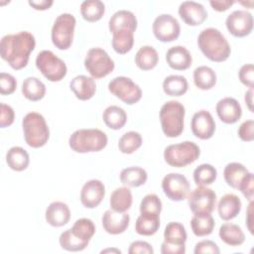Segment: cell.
<instances>
[{"label": "cell", "mask_w": 254, "mask_h": 254, "mask_svg": "<svg viewBox=\"0 0 254 254\" xmlns=\"http://www.w3.org/2000/svg\"><path fill=\"white\" fill-rule=\"evenodd\" d=\"M35 47L34 35L28 31H21L17 34H8L1 39L0 55L13 69L19 70L28 64Z\"/></svg>", "instance_id": "obj_1"}, {"label": "cell", "mask_w": 254, "mask_h": 254, "mask_svg": "<svg viewBox=\"0 0 254 254\" xmlns=\"http://www.w3.org/2000/svg\"><path fill=\"white\" fill-rule=\"evenodd\" d=\"M197 46L205 58L215 63L226 61L231 54V48L226 38L215 28L202 30L197 37Z\"/></svg>", "instance_id": "obj_2"}, {"label": "cell", "mask_w": 254, "mask_h": 254, "mask_svg": "<svg viewBox=\"0 0 254 254\" xmlns=\"http://www.w3.org/2000/svg\"><path fill=\"white\" fill-rule=\"evenodd\" d=\"M108 142L107 135L96 128L75 130L68 139L70 149L76 153L99 152L103 150Z\"/></svg>", "instance_id": "obj_3"}, {"label": "cell", "mask_w": 254, "mask_h": 254, "mask_svg": "<svg viewBox=\"0 0 254 254\" xmlns=\"http://www.w3.org/2000/svg\"><path fill=\"white\" fill-rule=\"evenodd\" d=\"M24 139L32 148L45 146L50 138V129L44 116L38 112L27 113L22 120Z\"/></svg>", "instance_id": "obj_4"}, {"label": "cell", "mask_w": 254, "mask_h": 254, "mask_svg": "<svg viewBox=\"0 0 254 254\" xmlns=\"http://www.w3.org/2000/svg\"><path fill=\"white\" fill-rule=\"evenodd\" d=\"M185 106L176 100L164 103L160 110V122L163 133L169 138L179 137L184 130Z\"/></svg>", "instance_id": "obj_5"}, {"label": "cell", "mask_w": 254, "mask_h": 254, "mask_svg": "<svg viewBox=\"0 0 254 254\" xmlns=\"http://www.w3.org/2000/svg\"><path fill=\"white\" fill-rule=\"evenodd\" d=\"M200 155L199 147L191 141L172 144L165 148L164 159L168 165L175 168L186 167L195 162Z\"/></svg>", "instance_id": "obj_6"}, {"label": "cell", "mask_w": 254, "mask_h": 254, "mask_svg": "<svg viewBox=\"0 0 254 254\" xmlns=\"http://www.w3.org/2000/svg\"><path fill=\"white\" fill-rule=\"evenodd\" d=\"M75 24L74 16L69 13H63L56 18L51 32L52 42L56 48L62 51L70 48Z\"/></svg>", "instance_id": "obj_7"}, {"label": "cell", "mask_w": 254, "mask_h": 254, "mask_svg": "<svg viewBox=\"0 0 254 254\" xmlns=\"http://www.w3.org/2000/svg\"><path fill=\"white\" fill-rule=\"evenodd\" d=\"M36 66L50 81H61L67 72L65 63L52 51L44 50L37 55Z\"/></svg>", "instance_id": "obj_8"}, {"label": "cell", "mask_w": 254, "mask_h": 254, "mask_svg": "<svg viewBox=\"0 0 254 254\" xmlns=\"http://www.w3.org/2000/svg\"><path fill=\"white\" fill-rule=\"evenodd\" d=\"M84 67L92 78H102L111 73L115 67L113 60L100 48L88 50L84 59Z\"/></svg>", "instance_id": "obj_9"}, {"label": "cell", "mask_w": 254, "mask_h": 254, "mask_svg": "<svg viewBox=\"0 0 254 254\" xmlns=\"http://www.w3.org/2000/svg\"><path fill=\"white\" fill-rule=\"evenodd\" d=\"M109 91L128 105L137 103L142 97L140 86L130 77L116 76L108 83Z\"/></svg>", "instance_id": "obj_10"}, {"label": "cell", "mask_w": 254, "mask_h": 254, "mask_svg": "<svg viewBox=\"0 0 254 254\" xmlns=\"http://www.w3.org/2000/svg\"><path fill=\"white\" fill-rule=\"evenodd\" d=\"M188 203L193 214L211 213L216 204V193L209 188L198 186L189 194Z\"/></svg>", "instance_id": "obj_11"}, {"label": "cell", "mask_w": 254, "mask_h": 254, "mask_svg": "<svg viewBox=\"0 0 254 254\" xmlns=\"http://www.w3.org/2000/svg\"><path fill=\"white\" fill-rule=\"evenodd\" d=\"M152 30L157 40L168 43L177 40L181 34L179 21L170 14H161L153 22Z\"/></svg>", "instance_id": "obj_12"}, {"label": "cell", "mask_w": 254, "mask_h": 254, "mask_svg": "<svg viewBox=\"0 0 254 254\" xmlns=\"http://www.w3.org/2000/svg\"><path fill=\"white\" fill-rule=\"evenodd\" d=\"M162 190L166 196L174 201L186 199L190 193L188 179L179 173H170L162 181Z\"/></svg>", "instance_id": "obj_13"}, {"label": "cell", "mask_w": 254, "mask_h": 254, "mask_svg": "<svg viewBox=\"0 0 254 254\" xmlns=\"http://www.w3.org/2000/svg\"><path fill=\"white\" fill-rule=\"evenodd\" d=\"M225 25L232 36L242 38L252 32L253 16L246 10H235L227 16Z\"/></svg>", "instance_id": "obj_14"}, {"label": "cell", "mask_w": 254, "mask_h": 254, "mask_svg": "<svg viewBox=\"0 0 254 254\" xmlns=\"http://www.w3.org/2000/svg\"><path fill=\"white\" fill-rule=\"evenodd\" d=\"M190 128L192 134L201 139H210L215 132V121L207 110H199L195 112L191 118Z\"/></svg>", "instance_id": "obj_15"}, {"label": "cell", "mask_w": 254, "mask_h": 254, "mask_svg": "<svg viewBox=\"0 0 254 254\" xmlns=\"http://www.w3.org/2000/svg\"><path fill=\"white\" fill-rule=\"evenodd\" d=\"M104 195V184L99 180H89L81 188L80 202L86 208H94L100 204Z\"/></svg>", "instance_id": "obj_16"}, {"label": "cell", "mask_w": 254, "mask_h": 254, "mask_svg": "<svg viewBox=\"0 0 254 254\" xmlns=\"http://www.w3.org/2000/svg\"><path fill=\"white\" fill-rule=\"evenodd\" d=\"M179 15L189 26H198L207 18L204 6L194 1H184L179 6Z\"/></svg>", "instance_id": "obj_17"}, {"label": "cell", "mask_w": 254, "mask_h": 254, "mask_svg": "<svg viewBox=\"0 0 254 254\" xmlns=\"http://www.w3.org/2000/svg\"><path fill=\"white\" fill-rule=\"evenodd\" d=\"M104 230L112 235L123 233L129 226L130 216L126 212H117L112 209L106 210L101 218Z\"/></svg>", "instance_id": "obj_18"}, {"label": "cell", "mask_w": 254, "mask_h": 254, "mask_svg": "<svg viewBox=\"0 0 254 254\" xmlns=\"http://www.w3.org/2000/svg\"><path fill=\"white\" fill-rule=\"evenodd\" d=\"M218 118L226 124L236 123L242 116V108L239 102L233 97L220 99L215 106Z\"/></svg>", "instance_id": "obj_19"}, {"label": "cell", "mask_w": 254, "mask_h": 254, "mask_svg": "<svg viewBox=\"0 0 254 254\" xmlns=\"http://www.w3.org/2000/svg\"><path fill=\"white\" fill-rule=\"evenodd\" d=\"M45 218L51 226H64L70 219L69 207L66 203L63 201H53L46 209Z\"/></svg>", "instance_id": "obj_20"}, {"label": "cell", "mask_w": 254, "mask_h": 254, "mask_svg": "<svg viewBox=\"0 0 254 254\" xmlns=\"http://www.w3.org/2000/svg\"><path fill=\"white\" fill-rule=\"evenodd\" d=\"M166 61L169 66L176 70L188 69L192 64V57L183 46H174L167 51Z\"/></svg>", "instance_id": "obj_21"}, {"label": "cell", "mask_w": 254, "mask_h": 254, "mask_svg": "<svg viewBox=\"0 0 254 254\" xmlns=\"http://www.w3.org/2000/svg\"><path fill=\"white\" fill-rule=\"evenodd\" d=\"M69 88L79 100H88L96 92V83L92 77L80 74L74 76L69 82Z\"/></svg>", "instance_id": "obj_22"}, {"label": "cell", "mask_w": 254, "mask_h": 254, "mask_svg": "<svg viewBox=\"0 0 254 254\" xmlns=\"http://www.w3.org/2000/svg\"><path fill=\"white\" fill-rule=\"evenodd\" d=\"M241 200L234 193H226L221 196L217 204L219 217L225 221L231 220L238 215L241 210Z\"/></svg>", "instance_id": "obj_23"}, {"label": "cell", "mask_w": 254, "mask_h": 254, "mask_svg": "<svg viewBox=\"0 0 254 254\" xmlns=\"http://www.w3.org/2000/svg\"><path fill=\"white\" fill-rule=\"evenodd\" d=\"M137 19L135 15L128 10L116 11L108 22V28L111 33L118 30H131L133 32L137 29Z\"/></svg>", "instance_id": "obj_24"}, {"label": "cell", "mask_w": 254, "mask_h": 254, "mask_svg": "<svg viewBox=\"0 0 254 254\" xmlns=\"http://www.w3.org/2000/svg\"><path fill=\"white\" fill-rule=\"evenodd\" d=\"M220 239L229 246H240L245 241V235L241 227L234 223H223L219 227Z\"/></svg>", "instance_id": "obj_25"}, {"label": "cell", "mask_w": 254, "mask_h": 254, "mask_svg": "<svg viewBox=\"0 0 254 254\" xmlns=\"http://www.w3.org/2000/svg\"><path fill=\"white\" fill-rule=\"evenodd\" d=\"M6 163L11 170L22 172L28 168L30 164V157L24 148L14 146L10 148L6 154Z\"/></svg>", "instance_id": "obj_26"}, {"label": "cell", "mask_w": 254, "mask_h": 254, "mask_svg": "<svg viewBox=\"0 0 254 254\" xmlns=\"http://www.w3.org/2000/svg\"><path fill=\"white\" fill-rule=\"evenodd\" d=\"M132 201V192L127 187H121L114 190L109 199L111 209L117 212H126L131 207Z\"/></svg>", "instance_id": "obj_27"}, {"label": "cell", "mask_w": 254, "mask_h": 254, "mask_svg": "<svg viewBox=\"0 0 254 254\" xmlns=\"http://www.w3.org/2000/svg\"><path fill=\"white\" fill-rule=\"evenodd\" d=\"M248 174H249V171L247 170V168L241 163H237V162H232L227 164L223 171V177L226 184L229 187L237 190Z\"/></svg>", "instance_id": "obj_28"}, {"label": "cell", "mask_w": 254, "mask_h": 254, "mask_svg": "<svg viewBox=\"0 0 254 254\" xmlns=\"http://www.w3.org/2000/svg\"><path fill=\"white\" fill-rule=\"evenodd\" d=\"M160 227V214L140 213L136 222L135 230L143 236H151L155 234Z\"/></svg>", "instance_id": "obj_29"}, {"label": "cell", "mask_w": 254, "mask_h": 254, "mask_svg": "<svg viewBox=\"0 0 254 254\" xmlns=\"http://www.w3.org/2000/svg\"><path fill=\"white\" fill-rule=\"evenodd\" d=\"M22 93L30 101H39L46 94V85L38 77L28 76L23 81Z\"/></svg>", "instance_id": "obj_30"}, {"label": "cell", "mask_w": 254, "mask_h": 254, "mask_svg": "<svg viewBox=\"0 0 254 254\" xmlns=\"http://www.w3.org/2000/svg\"><path fill=\"white\" fill-rule=\"evenodd\" d=\"M148 180L147 172L141 167H128L121 171L120 181L124 186L138 188L143 186Z\"/></svg>", "instance_id": "obj_31"}, {"label": "cell", "mask_w": 254, "mask_h": 254, "mask_svg": "<svg viewBox=\"0 0 254 254\" xmlns=\"http://www.w3.org/2000/svg\"><path fill=\"white\" fill-rule=\"evenodd\" d=\"M159 62V55L152 46L141 47L135 55V64L142 70L153 69Z\"/></svg>", "instance_id": "obj_32"}, {"label": "cell", "mask_w": 254, "mask_h": 254, "mask_svg": "<svg viewBox=\"0 0 254 254\" xmlns=\"http://www.w3.org/2000/svg\"><path fill=\"white\" fill-rule=\"evenodd\" d=\"M102 119L108 128L119 130L126 124L127 114L123 108L117 105H110L103 111Z\"/></svg>", "instance_id": "obj_33"}, {"label": "cell", "mask_w": 254, "mask_h": 254, "mask_svg": "<svg viewBox=\"0 0 254 254\" xmlns=\"http://www.w3.org/2000/svg\"><path fill=\"white\" fill-rule=\"evenodd\" d=\"M215 225L214 218L211 213L193 214L190 219V227L193 234L197 237L206 236L212 233Z\"/></svg>", "instance_id": "obj_34"}, {"label": "cell", "mask_w": 254, "mask_h": 254, "mask_svg": "<svg viewBox=\"0 0 254 254\" xmlns=\"http://www.w3.org/2000/svg\"><path fill=\"white\" fill-rule=\"evenodd\" d=\"M216 79L215 71L207 65L197 66L193 70L194 85L201 90L211 89L216 84Z\"/></svg>", "instance_id": "obj_35"}, {"label": "cell", "mask_w": 254, "mask_h": 254, "mask_svg": "<svg viewBox=\"0 0 254 254\" xmlns=\"http://www.w3.org/2000/svg\"><path fill=\"white\" fill-rule=\"evenodd\" d=\"M134 45V32L131 30H118L112 33V48L120 55L130 52Z\"/></svg>", "instance_id": "obj_36"}, {"label": "cell", "mask_w": 254, "mask_h": 254, "mask_svg": "<svg viewBox=\"0 0 254 254\" xmlns=\"http://www.w3.org/2000/svg\"><path fill=\"white\" fill-rule=\"evenodd\" d=\"M189 88L188 80L183 75L172 74L167 76L163 81V90L170 96H182Z\"/></svg>", "instance_id": "obj_37"}, {"label": "cell", "mask_w": 254, "mask_h": 254, "mask_svg": "<svg viewBox=\"0 0 254 254\" xmlns=\"http://www.w3.org/2000/svg\"><path fill=\"white\" fill-rule=\"evenodd\" d=\"M105 12V5L100 0H86L80 5L82 18L87 22L99 21Z\"/></svg>", "instance_id": "obj_38"}, {"label": "cell", "mask_w": 254, "mask_h": 254, "mask_svg": "<svg viewBox=\"0 0 254 254\" xmlns=\"http://www.w3.org/2000/svg\"><path fill=\"white\" fill-rule=\"evenodd\" d=\"M188 235L185 226L176 221L169 222L164 230V241L176 245H186Z\"/></svg>", "instance_id": "obj_39"}, {"label": "cell", "mask_w": 254, "mask_h": 254, "mask_svg": "<svg viewBox=\"0 0 254 254\" xmlns=\"http://www.w3.org/2000/svg\"><path fill=\"white\" fill-rule=\"evenodd\" d=\"M59 242L63 249L66 251H71V252L82 251L87 247L89 243V241L83 240L77 237L75 234H73L70 228L62 232L59 238Z\"/></svg>", "instance_id": "obj_40"}, {"label": "cell", "mask_w": 254, "mask_h": 254, "mask_svg": "<svg viewBox=\"0 0 254 254\" xmlns=\"http://www.w3.org/2000/svg\"><path fill=\"white\" fill-rule=\"evenodd\" d=\"M142 145V136L139 132L136 131H129L124 133L119 141H118V148L119 151L123 154H133L137 151Z\"/></svg>", "instance_id": "obj_41"}, {"label": "cell", "mask_w": 254, "mask_h": 254, "mask_svg": "<svg viewBox=\"0 0 254 254\" xmlns=\"http://www.w3.org/2000/svg\"><path fill=\"white\" fill-rule=\"evenodd\" d=\"M217 177L216 169L210 164H201L193 171V181L197 186H208L214 183Z\"/></svg>", "instance_id": "obj_42"}, {"label": "cell", "mask_w": 254, "mask_h": 254, "mask_svg": "<svg viewBox=\"0 0 254 254\" xmlns=\"http://www.w3.org/2000/svg\"><path fill=\"white\" fill-rule=\"evenodd\" d=\"M71 231L77 237L89 241L95 233V225L89 218H79L71 226Z\"/></svg>", "instance_id": "obj_43"}, {"label": "cell", "mask_w": 254, "mask_h": 254, "mask_svg": "<svg viewBox=\"0 0 254 254\" xmlns=\"http://www.w3.org/2000/svg\"><path fill=\"white\" fill-rule=\"evenodd\" d=\"M162 211V201L155 193L146 194L140 203V213L160 214Z\"/></svg>", "instance_id": "obj_44"}, {"label": "cell", "mask_w": 254, "mask_h": 254, "mask_svg": "<svg viewBox=\"0 0 254 254\" xmlns=\"http://www.w3.org/2000/svg\"><path fill=\"white\" fill-rule=\"evenodd\" d=\"M17 87V80L16 78L6 72L0 73V93L2 95H9L12 94Z\"/></svg>", "instance_id": "obj_45"}, {"label": "cell", "mask_w": 254, "mask_h": 254, "mask_svg": "<svg viewBox=\"0 0 254 254\" xmlns=\"http://www.w3.org/2000/svg\"><path fill=\"white\" fill-rule=\"evenodd\" d=\"M239 79L241 83L248 86L249 88H253L254 85V66L252 64H243L238 72Z\"/></svg>", "instance_id": "obj_46"}, {"label": "cell", "mask_w": 254, "mask_h": 254, "mask_svg": "<svg viewBox=\"0 0 254 254\" xmlns=\"http://www.w3.org/2000/svg\"><path fill=\"white\" fill-rule=\"evenodd\" d=\"M238 136L244 142H251L254 139V121L252 119L244 121L238 128Z\"/></svg>", "instance_id": "obj_47"}, {"label": "cell", "mask_w": 254, "mask_h": 254, "mask_svg": "<svg viewBox=\"0 0 254 254\" xmlns=\"http://www.w3.org/2000/svg\"><path fill=\"white\" fill-rule=\"evenodd\" d=\"M193 253L194 254H202V253L219 254L220 250L215 242L211 240H201L195 244Z\"/></svg>", "instance_id": "obj_48"}, {"label": "cell", "mask_w": 254, "mask_h": 254, "mask_svg": "<svg viewBox=\"0 0 254 254\" xmlns=\"http://www.w3.org/2000/svg\"><path fill=\"white\" fill-rule=\"evenodd\" d=\"M1 116H0V127L5 128L13 124L15 119V112L13 108L5 103L0 104Z\"/></svg>", "instance_id": "obj_49"}, {"label": "cell", "mask_w": 254, "mask_h": 254, "mask_svg": "<svg viewBox=\"0 0 254 254\" xmlns=\"http://www.w3.org/2000/svg\"><path fill=\"white\" fill-rule=\"evenodd\" d=\"M238 190L242 192V194L249 200H253L254 193V177L253 174L249 172V174L245 177L243 182L240 184Z\"/></svg>", "instance_id": "obj_50"}, {"label": "cell", "mask_w": 254, "mask_h": 254, "mask_svg": "<svg viewBox=\"0 0 254 254\" xmlns=\"http://www.w3.org/2000/svg\"><path fill=\"white\" fill-rule=\"evenodd\" d=\"M128 253L129 254H153L154 249L150 243L142 240H137L130 244Z\"/></svg>", "instance_id": "obj_51"}, {"label": "cell", "mask_w": 254, "mask_h": 254, "mask_svg": "<svg viewBox=\"0 0 254 254\" xmlns=\"http://www.w3.org/2000/svg\"><path fill=\"white\" fill-rule=\"evenodd\" d=\"M161 253L163 254H185L186 245H176L163 242L161 245Z\"/></svg>", "instance_id": "obj_52"}, {"label": "cell", "mask_w": 254, "mask_h": 254, "mask_svg": "<svg viewBox=\"0 0 254 254\" xmlns=\"http://www.w3.org/2000/svg\"><path fill=\"white\" fill-rule=\"evenodd\" d=\"M234 3H235V1H233V0H211V1H209V4L212 7V9L217 12H224V11L228 10Z\"/></svg>", "instance_id": "obj_53"}, {"label": "cell", "mask_w": 254, "mask_h": 254, "mask_svg": "<svg viewBox=\"0 0 254 254\" xmlns=\"http://www.w3.org/2000/svg\"><path fill=\"white\" fill-rule=\"evenodd\" d=\"M28 3H29V5L32 6L34 9L43 11V10L49 9V8L54 4V1H53V0H40V1L30 0Z\"/></svg>", "instance_id": "obj_54"}, {"label": "cell", "mask_w": 254, "mask_h": 254, "mask_svg": "<svg viewBox=\"0 0 254 254\" xmlns=\"http://www.w3.org/2000/svg\"><path fill=\"white\" fill-rule=\"evenodd\" d=\"M252 206H253V200L250 201L249 205H248V209H247V216H246V224H247V228L249 230V232L251 234H253V226H252V223H253V219H252V213H253V210H252Z\"/></svg>", "instance_id": "obj_55"}, {"label": "cell", "mask_w": 254, "mask_h": 254, "mask_svg": "<svg viewBox=\"0 0 254 254\" xmlns=\"http://www.w3.org/2000/svg\"><path fill=\"white\" fill-rule=\"evenodd\" d=\"M253 88H249L248 91H246L245 93V96H244V100L248 106V109L253 112V107H252V103H253Z\"/></svg>", "instance_id": "obj_56"}, {"label": "cell", "mask_w": 254, "mask_h": 254, "mask_svg": "<svg viewBox=\"0 0 254 254\" xmlns=\"http://www.w3.org/2000/svg\"><path fill=\"white\" fill-rule=\"evenodd\" d=\"M121 253V251L119 250V249H117V248H106V249H104V250H102L100 253Z\"/></svg>", "instance_id": "obj_57"}, {"label": "cell", "mask_w": 254, "mask_h": 254, "mask_svg": "<svg viewBox=\"0 0 254 254\" xmlns=\"http://www.w3.org/2000/svg\"><path fill=\"white\" fill-rule=\"evenodd\" d=\"M249 3H250V6H249V7H250V9H252V4H253V1H250ZM241 4H243V5H245V6L247 5V3H246V2H241Z\"/></svg>", "instance_id": "obj_58"}]
</instances>
